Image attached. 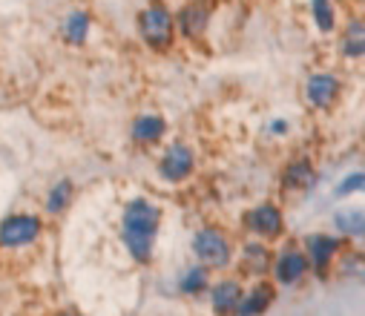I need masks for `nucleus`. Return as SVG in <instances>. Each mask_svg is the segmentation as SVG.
Segmentation results:
<instances>
[{"instance_id": "2", "label": "nucleus", "mask_w": 365, "mask_h": 316, "mask_svg": "<svg viewBox=\"0 0 365 316\" xmlns=\"http://www.w3.org/2000/svg\"><path fill=\"white\" fill-rule=\"evenodd\" d=\"M138 38L153 52H167L175 44V21L164 0H150V4L135 15Z\"/></svg>"}, {"instance_id": "3", "label": "nucleus", "mask_w": 365, "mask_h": 316, "mask_svg": "<svg viewBox=\"0 0 365 316\" xmlns=\"http://www.w3.org/2000/svg\"><path fill=\"white\" fill-rule=\"evenodd\" d=\"M193 253L199 259L202 267L207 270H225L233 259V245L227 239V233L222 228H213V225H205L196 230L193 236Z\"/></svg>"}, {"instance_id": "14", "label": "nucleus", "mask_w": 365, "mask_h": 316, "mask_svg": "<svg viewBox=\"0 0 365 316\" xmlns=\"http://www.w3.org/2000/svg\"><path fill=\"white\" fill-rule=\"evenodd\" d=\"M207 290H210V305H213V310L219 316H233L236 307H239V299L245 293V287H242L239 279H222V282H216Z\"/></svg>"}, {"instance_id": "22", "label": "nucleus", "mask_w": 365, "mask_h": 316, "mask_svg": "<svg viewBox=\"0 0 365 316\" xmlns=\"http://www.w3.org/2000/svg\"><path fill=\"white\" fill-rule=\"evenodd\" d=\"M365 187V173L362 170H354V173H348L336 187H334V195H339V198H345V195H354V193H359Z\"/></svg>"}, {"instance_id": "11", "label": "nucleus", "mask_w": 365, "mask_h": 316, "mask_svg": "<svg viewBox=\"0 0 365 316\" xmlns=\"http://www.w3.org/2000/svg\"><path fill=\"white\" fill-rule=\"evenodd\" d=\"M89 32H93V15H89L86 9H81V6L69 9L66 18L61 21V38H63V44L72 46V49L86 46Z\"/></svg>"}, {"instance_id": "9", "label": "nucleus", "mask_w": 365, "mask_h": 316, "mask_svg": "<svg viewBox=\"0 0 365 316\" xmlns=\"http://www.w3.org/2000/svg\"><path fill=\"white\" fill-rule=\"evenodd\" d=\"M339 248H342V242L336 239V236H331V233H311L308 239H305V259H308V267L317 273V276H328V270H331V262L336 259V253H339Z\"/></svg>"}, {"instance_id": "10", "label": "nucleus", "mask_w": 365, "mask_h": 316, "mask_svg": "<svg viewBox=\"0 0 365 316\" xmlns=\"http://www.w3.org/2000/svg\"><path fill=\"white\" fill-rule=\"evenodd\" d=\"M270 270H273V279H277L279 285H297V282H302L305 276H308V259H305V253L299 250V248H294V245H288L285 250H279V256L270 262Z\"/></svg>"}, {"instance_id": "19", "label": "nucleus", "mask_w": 365, "mask_h": 316, "mask_svg": "<svg viewBox=\"0 0 365 316\" xmlns=\"http://www.w3.org/2000/svg\"><path fill=\"white\" fill-rule=\"evenodd\" d=\"M334 228L342 233V236H351V239H359L362 236V228H365V213L359 207H342L334 213Z\"/></svg>"}, {"instance_id": "21", "label": "nucleus", "mask_w": 365, "mask_h": 316, "mask_svg": "<svg viewBox=\"0 0 365 316\" xmlns=\"http://www.w3.org/2000/svg\"><path fill=\"white\" fill-rule=\"evenodd\" d=\"M210 287V273L207 267L202 265H193V267H185V273L178 276V290L185 293V296H199Z\"/></svg>"}, {"instance_id": "20", "label": "nucleus", "mask_w": 365, "mask_h": 316, "mask_svg": "<svg viewBox=\"0 0 365 316\" xmlns=\"http://www.w3.org/2000/svg\"><path fill=\"white\" fill-rule=\"evenodd\" d=\"M308 12H311L314 26H317L322 35L336 32V4H334V0H311Z\"/></svg>"}, {"instance_id": "18", "label": "nucleus", "mask_w": 365, "mask_h": 316, "mask_svg": "<svg viewBox=\"0 0 365 316\" xmlns=\"http://www.w3.org/2000/svg\"><path fill=\"white\" fill-rule=\"evenodd\" d=\"M72 198H75V184H72V178H61V181H55V184L49 187V193H46V198H43V207H46L49 216H61L63 210L72 204Z\"/></svg>"}, {"instance_id": "4", "label": "nucleus", "mask_w": 365, "mask_h": 316, "mask_svg": "<svg viewBox=\"0 0 365 316\" xmlns=\"http://www.w3.org/2000/svg\"><path fill=\"white\" fill-rule=\"evenodd\" d=\"M213 9H216L213 0H187L178 12H173L175 35H181L185 41H202L210 29Z\"/></svg>"}, {"instance_id": "15", "label": "nucleus", "mask_w": 365, "mask_h": 316, "mask_svg": "<svg viewBox=\"0 0 365 316\" xmlns=\"http://www.w3.org/2000/svg\"><path fill=\"white\" fill-rule=\"evenodd\" d=\"M339 52L345 61H362L365 58V24L362 18H351L339 38Z\"/></svg>"}, {"instance_id": "8", "label": "nucleus", "mask_w": 365, "mask_h": 316, "mask_svg": "<svg viewBox=\"0 0 365 316\" xmlns=\"http://www.w3.org/2000/svg\"><path fill=\"white\" fill-rule=\"evenodd\" d=\"M245 228L262 242V239H277L285 230V216L273 201H262L245 213Z\"/></svg>"}, {"instance_id": "12", "label": "nucleus", "mask_w": 365, "mask_h": 316, "mask_svg": "<svg viewBox=\"0 0 365 316\" xmlns=\"http://www.w3.org/2000/svg\"><path fill=\"white\" fill-rule=\"evenodd\" d=\"M167 136V118L158 113H141L130 124V138L138 147H153Z\"/></svg>"}, {"instance_id": "24", "label": "nucleus", "mask_w": 365, "mask_h": 316, "mask_svg": "<svg viewBox=\"0 0 365 316\" xmlns=\"http://www.w3.org/2000/svg\"><path fill=\"white\" fill-rule=\"evenodd\" d=\"M55 316H78V313H72V310H61V313H55Z\"/></svg>"}, {"instance_id": "17", "label": "nucleus", "mask_w": 365, "mask_h": 316, "mask_svg": "<svg viewBox=\"0 0 365 316\" xmlns=\"http://www.w3.org/2000/svg\"><path fill=\"white\" fill-rule=\"evenodd\" d=\"M270 262H273V256L262 242H250L242 248V270L247 276H256V279L264 276L270 270Z\"/></svg>"}, {"instance_id": "6", "label": "nucleus", "mask_w": 365, "mask_h": 316, "mask_svg": "<svg viewBox=\"0 0 365 316\" xmlns=\"http://www.w3.org/2000/svg\"><path fill=\"white\" fill-rule=\"evenodd\" d=\"M339 95H342V78L336 72H314V75H308V81L302 86L305 103L317 113L334 110Z\"/></svg>"}, {"instance_id": "1", "label": "nucleus", "mask_w": 365, "mask_h": 316, "mask_svg": "<svg viewBox=\"0 0 365 316\" xmlns=\"http://www.w3.org/2000/svg\"><path fill=\"white\" fill-rule=\"evenodd\" d=\"M161 228V207L150 198H133L124 207L121 216V242L127 253L138 262L147 265L153 259V245Z\"/></svg>"}, {"instance_id": "23", "label": "nucleus", "mask_w": 365, "mask_h": 316, "mask_svg": "<svg viewBox=\"0 0 365 316\" xmlns=\"http://www.w3.org/2000/svg\"><path fill=\"white\" fill-rule=\"evenodd\" d=\"M288 130H291V124H288V121H282V118H277V121L270 124V133H273V136H285Z\"/></svg>"}, {"instance_id": "5", "label": "nucleus", "mask_w": 365, "mask_h": 316, "mask_svg": "<svg viewBox=\"0 0 365 316\" xmlns=\"http://www.w3.org/2000/svg\"><path fill=\"white\" fill-rule=\"evenodd\" d=\"M43 230L41 216L35 213H12L0 222V250H18L35 245Z\"/></svg>"}, {"instance_id": "7", "label": "nucleus", "mask_w": 365, "mask_h": 316, "mask_svg": "<svg viewBox=\"0 0 365 316\" xmlns=\"http://www.w3.org/2000/svg\"><path fill=\"white\" fill-rule=\"evenodd\" d=\"M196 170V153L190 144L185 141H173L170 147H164L161 158H158V175L167 184H181L187 181Z\"/></svg>"}, {"instance_id": "16", "label": "nucleus", "mask_w": 365, "mask_h": 316, "mask_svg": "<svg viewBox=\"0 0 365 316\" xmlns=\"http://www.w3.org/2000/svg\"><path fill=\"white\" fill-rule=\"evenodd\" d=\"M273 296H277V290H273V285H267V282H259L253 290L242 293V299H239V307H236V316H262V313L270 307Z\"/></svg>"}, {"instance_id": "13", "label": "nucleus", "mask_w": 365, "mask_h": 316, "mask_svg": "<svg viewBox=\"0 0 365 316\" xmlns=\"http://www.w3.org/2000/svg\"><path fill=\"white\" fill-rule=\"evenodd\" d=\"M317 184V167L308 156H297L285 164L282 170V187L291 190V193H302V190H311Z\"/></svg>"}]
</instances>
